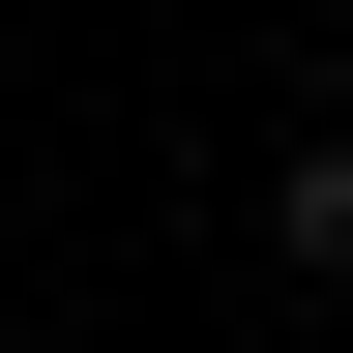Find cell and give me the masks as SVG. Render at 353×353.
Listing matches in <instances>:
<instances>
[{"label": "cell", "mask_w": 353, "mask_h": 353, "mask_svg": "<svg viewBox=\"0 0 353 353\" xmlns=\"http://www.w3.org/2000/svg\"><path fill=\"white\" fill-rule=\"evenodd\" d=\"M265 236H294V265L353 294V148H294V176H265Z\"/></svg>", "instance_id": "obj_1"}]
</instances>
